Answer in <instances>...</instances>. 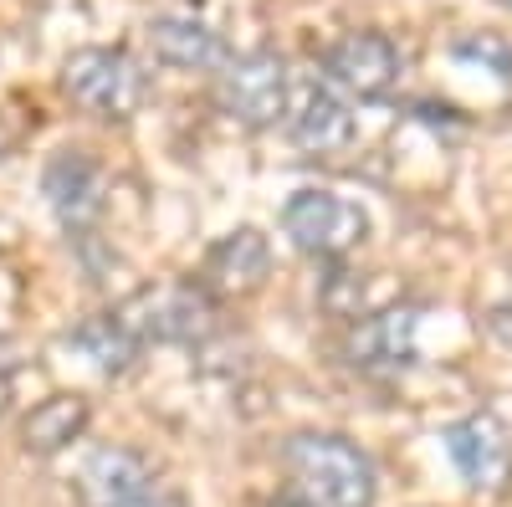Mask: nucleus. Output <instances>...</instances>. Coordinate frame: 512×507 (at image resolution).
<instances>
[{"instance_id": "f257e3e1", "label": "nucleus", "mask_w": 512, "mask_h": 507, "mask_svg": "<svg viewBox=\"0 0 512 507\" xmlns=\"http://www.w3.org/2000/svg\"><path fill=\"white\" fill-rule=\"evenodd\" d=\"M282 461L303 507H374V467L344 436H292Z\"/></svg>"}, {"instance_id": "f03ea898", "label": "nucleus", "mask_w": 512, "mask_h": 507, "mask_svg": "<svg viewBox=\"0 0 512 507\" xmlns=\"http://www.w3.org/2000/svg\"><path fill=\"white\" fill-rule=\"evenodd\" d=\"M62 88L77 108L98 118H128L144 103V67L113 47H82L62 67Z\"/></svg>"}, {"instance_id": "7ed1b4c3", "label": "nucleus", "mask_w": 512, "mask_h": 507, "mask_svg": "<svg viewBox=\"0 0 512 507\" xmlns=\"http://www.w3.org/2000/svg\"><path fill=\"white\" fill-rule=\"evenodd\" d=\"M118 323L134 333L139 344L144 338H154V344H195V338H205L210 323H216V308H210V298L200 287L164 282V287H144L139 298H128L118 308Z\"/></svg>"}, {"instance_id": "20e7f679", "label": "nucleus", "mask_w": 512, "mask_h": 507, "mask_svg": "<svg viewBox=\"0 0 512 507\" xmlns=\"http://www.w3.org/2000/svg\"><path fill=\"white\" fill-rule=\"evenodd\" d=\"M282 231L308 257H344V251H354L364 241L369 221L354 200L333 195V190H297L282 205Z\"/></svg>"}, {"instance_id": "39448f33", "label": "nucleus", "mask_w": 512, "mask_h": 507, "mask_svg": "<svg viewBox=\"0 0 512 507\" xmlns=\"http://www.w3.org/2000/svg\"><path fill=\"white\" fill-rule=\"evenodd\" d=\"M221 108L236 123H251V129L277 123L282 108H287V67H282V57L246 52V57L226 62V72H221Z\"/></svg>"}, {"instance_id": "423d86ee", "label": "nucleus", "mask_w": 512, "mask_h": 507, "mask_svg": "<svg viewBox=\"0 0 512 507\" xmlns=\"http://www.w3.org/2000/svg\"><path fill=\"white\" fill-rule=\"evenodd\" d=\"M323 72H328V82H338L354 98H384L400 82V52L379 31H349L344 41L328 47Z\"/></svg>"}, {"instance_id": "0eeeda50", "label": "nucleus", "mask_w": 512, "mask_h": 507, "mask_svg": "<svg viewBox=\"0 0 512 507\" xmlns=\"http://www.w3.org/2000/svg\"><path fill=\"white\" fill-rule=\"evenodd\" d=\"M446 456L472 487L497 492L512 472V436L497 415H466L446 431Z\"/></svg>"}, {"instance_id": "6e6552de", "label": "nucleus", "mask_w": 512, "mask_h": 507, "mask_svg": "<svg viewBox=\"0 0 512 507\" xmlns=\"http://www.w3.org/2000/svg\"><path fill=\"white\" fill-rule=\"evenodd\" d=\"M420 308H384L374 318H364L349 338V359L364 369V374H400L415 364L420 354Z\"/></svg>"}, {"instance_id": "1a4fd4ad", "label": "nucleus", "mask_w": 512, "mask_h": 507, "mask_svg": "<svg viewBox=\"0 0 512 507\" xmlns=\"http://www.w3.org/2000/svg\"><path fill=\"white\" fill-rule=\"evenodd\" d=\"M82 502L88 507H149L154 502V477L144 467V456L103 446L82 467Z\"/></svg>"}, {"instance_id": "9d476101", "label": "nucleus", "mask_w": 512, "mask_h": 507, "mask_svg": "<svg viewBox=\"0 0 512 507\" xmlns=\"http://www.w3.org/2000/svg\"><path fill=\"white\" fill-rule=\"evenodd\" d=\"M41 190H47L52 210L62 216V226L82 231V226H93L103 216V175H98V164L88 154H57L47 164V180H41Z\"/></svg>"}, {"instance_id": "9b49d317", "label": "nucleus", "mask_w": 512, "mask_h": 507, "mask_svg": "<svg viewBox=\"0 0 512 507\" xmlns=\"http://www.w3.org/2000/svg\"><path fill=\"white\" fill-rule=\"evenodd\" d=\"M149 47H154L159 62L185 67V72L226 67V41L210 31L205 21H190V16H159V21H149Z\"/></svg>"}, {"instance_id": "f8f14e48", "label": "nucleus", "mask_w": 512, "mask_h": 507, "mask_svg": "<svg viewBox=\"0 0 512 507\" xmlns=\"http://www.w3.org/2000/svg\"><path fill=\"white\" fill-rule=\"evenodd\" d=\"M287 134H292L297 149H308V154H338V149L354 144L359 123H354V113L344 108V98H333L328 88H313V93L303 98V108L292 113Z\"/></svg>"}, {"instance_id": "ddd939ff", "label": "nucleus", "mask_w": 512, "mask_h": 507, "mask_svg": "<svg viewBox=\"0 0 512 507\" xmlns=\"http://www.w3.org/2000/svg\"><path fill=\"white\" fill-rule=\"evenodd\" d=\"M267 262H272L267 236L241 226V231H231L216 251H210L205 277H210V287H221V292H251L256 282L267 277Z\"/></svg>"}, {"instance_id": "4468645a", "label": "nucleus", "mask_w": 512, "mask_h": 507, "mask_svg": "<svg viewBox=\"0 0 512 507\" xmlns=\"http://www.w3.org/2000/svg\"><path fill=\"white\" fill-rule=\"evenodd\" d=\"M82 426H88V405L72 400V395H52L47 405H36V410L26 415L21 441H26V451H36V456H52V451H62L67 441H77Z\"/></svg>"}, {"instance_id": "2eb2a0df", "label": "nucleus", "mask_w": 512, "mask_h": 507, "mask_svg": "<svg viewBox=\"0 0 512 507\" xmlns=\"http://www.w3.org/2000/svg\"><path fill=\"white\" fill-rule=\"evenodd\" d=\"M72 349L88 354L103 374H123L139 354V338L118 323V313H103V318H88L82 328H72Z\"/></svg>"}, {"instance_id": "dca6fc26", "label": "nucleus", "mask_w": 512, "mask_h": 507, "mask_svg": "<svg viewBox=\"0 0 512 507\" xmlns=\"http://www.w3.org/2000/svg\"><path fill=\"white\" fill-rule=\"evenodd\" d=\"M502 6H512V0H502Z\"/></svg>"}]
</instances>
